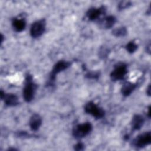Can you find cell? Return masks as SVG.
Returning a JSON list of instances; mask_svg holds the SVG:
<instances>
[{
	"instance_id": "cell-1",
	"label": "cell",
	"mask_w": 151,
	"mask_h": 151,
	"mask_svg": "<svg viewBox=\"0 0 151 151\" xmlns=\"http://www.w3.org/2000/svg\"><path fill=\"white\" fill-rule=\"evenodd\" d=\"M36 89L37 85L32 81V76L30 74H27L23 88V98L26 102H30L33 100Z\"/></svg>"
},
{
	"instance_id": "cell-2",
	"label": "cell",
	"mask_w": 151,
	"mask_h": 151,
	"mask_svg": "<svg viewBox=\"0 0 151 151\" xmlns=\"http://www.w3.org/2000/svg\"><path fill=\"white\" fill-rule=\"evenodd\" d=\"M71 65V63L65 60H60L58 61L54 66L52 70H51V72L50 74L49 77V81L48 84L50 86H52L53 84L55 82L56 75L58 74L61 71H63V70L67 69Z\"/></svg>"
},
{
	"instance_id": "cell-3",
	"label": "cell",
	"mask_w": 151,
	"mask_h": 151,
	"mask_svg": "<svg viewBox=\"0 0 151 151\" xmlns=\"http://www.w3.org/2000/svg\"><path fill=\"white\" fill-rule=\"evenodd\" d=\"M92 125L89 122L79 124L76 126L72 131L73 136L76 139H80L86 136L92 130Z\"/></svg>"
},
{
	"instance_id": "cell-4",
	"label": "cell",
	"mask_w": 151,
	"mask_h": 151,
	"mask_svg": "<svg viewBox=\"0 0 151 151\" xmlns=\"http://www.w3.org/2000/svg\"><path fill=\"white\" fill-rule=\"evenodd\" d=\"M85 112L97 119H101L104 116V110L93 101H89L84 106Z\"/></svg>"
},
{
	"instance_id": "cell-5",
	"label": "cell",
	"mask_w": 151,
	"mask_h": 151,
	"mask_svg": "<svg viewBox=\"0 0 151 151\" xmlns=\"http://www.w3.org/2000/svg\"><path fill=\"white\" fill-rule=\"evenodd\" d=\"M46 22L45 19L38 20L31 25L30 28V35L32 38H36L41 36L45 30Z\"/></svg>"
},
{
	"instance_id": "cell-6",
	"label": "cell",
	"mask_w": 151,
	"mask_h": 151,
	"mask_svg": "<svg viewBox=\"0 0 151 151\" xmlns=\"http://www.w3.org/2000/svg\"><path fill=\"white\" fill-rule=\"evenodd\" d=\"M127 73V66L124 63H119L115 65L110 73V77L113 81L120 80L124 78Z\"/></svg>"
},
{
	"instance_id": "cell-7",
	"label": "cell",
	"mask_w": 151,
	"mask_h": 151,
	"mask_svg": "<svg viewBox=\"0 0 151 151\" xmlns=\"http://www.w3.org/2000/svg\"><path fill=\"white\" fill-rule=\"evenodd\" d=\"M151 142V133L150 132H145L136 136L132 141V145L137 148H142L149 145Z\"/></svg>"
},
{
	"instance_id": "cell-8",
	"label": "cell",
	"mask_w": 151,
	"mask_h": 151,
	"mask_svg": "<svg viewBox=\"0 0 151 151\" xmlns=\"http://www.w3.org/2000/svg\"><path fill=\"white\" fill-rule=\"evenodd\" d=\"M1 99L4 100V103L7 106H15L19 104L18 99L14 94H6L1 91Z\"/></svg>"
},
{
	"instance_id": "cell-9",
	"label": "cell",
	"mask_w": 151,
	"mask_h": 151,
	"mask_svg": "<svg viewBox=\"0 0 151 151\" xmlns=\"http://www.w3.org/2000/svg\"><path fill=\"white\" fill-rule=\"evenodd\" d=\"M106 8L104 6L100 8H91L87 12L86 15L90 21H94L98 19L100 15L105 14Z\"/></svg>"
},
{
	"instance_id": "cell-10",
	"label": "cell",
	"mask_w": 151,
	"mask_h": 151,
	"mask_svg": "<svg viewBox=\"0 0 151 151\" xmlns=\"http://www.w3.org/2000/svg\"><path fill=\"white\" fill-rule=\"evenodd\" d=\"M116 22L114 16L109 15L105 17L99 21V25L102 29H109L111 28Z\"/></svg>"
},
{
	"instance_id": "cell-11",
	"label": "cell",
	"mask_w": 151,
	"mask_h": 151,
	"mask_svg": "<svg viewBox=\"0 0 151 151\" xmlns=\"http://www.w3.org/2000/svg\"><path fill=\"white\" fill-rule=\"evenodd\" d=\"M136 86L137 85L134 83L129 81L124 82L121 88V93L122 95L124 97L129 96L135 90Z\"/></svg>"
},
{
	"instance_id": "cell-12",
	"label": "cell",
	"mask_w": 151,
	"mask_h": 151,
	"mask_svg": "<svg viewBox=\"0 0 151 151\" xmlns=\"http://www.w3.org/2000/svg\"><path fill=\"white\" fill-rule=\"evenodd\" d=\"M29 127L33 131H37L42 124V119L38 114H34L29 120Z\"/></svg>"
},
{
	"instance_id": "cell-13",
	"label": "cell",
	"mask_w": 151,
	"mask_h": 151,
	"mask_svg": "<svg viewBox=\"0 0 151 151\" xmlns=\"http://www.w3.org/2000/svg\"><path fill=\"white\" fill-rule=\"evenodd\" d=\"M144 124V118L139 114L134 115L132 120V128L133 130H139Z\"/></svg>"
},
{
	"instance_id": "cell-14",
	"label": "cell",
	"mask_w": 151,
	"mask_h": 151,
	"mask_svg": "<svg viewBox=\"0 0 151 151\" xmlns=\"http://www.w3.org/2000/svg\"><path fill=\"white\" fill-rule=\"evenodd\" d=\"M12 25L16 32H21L25 28L26 22L24 19L14 18L12 20Z\"/></svg>"
},
{
	"instance_id": "cell-15",
	"label": "cell",
	"mask_w": 151,
	"mask_h": 151,
	"mask_svg": "<svg viewBox=\"0 0 151 151\" xmlns=\"http://www.w3.org/2000/svg\"><path fill=\"white\" fill-rule=\"evenodd\" d=\"M127 33V29L124 27H120L116 28L112 31V34L113 35L117 37H124Z\"/></svg>"
},
{
	"instance_id": "cell-16",
	"label": "cell",
	"mask_w": 151,
	"mask_h": 151,
	"mask_svg": "<svg viewBox=\"0 0 151 151\" xmlns=\"http://www.w3.org/2000/svg\"><path fill=\"white\" fill-rule=\"evenodd\" d=\"M137 45L136 44V42L133 41H130L126 45V50L129 52V53H133L137 49Z\"/></svg>"
},
{
	"instance_id": "cell-17",
	"label": "cell",
	"mask_w": 151,
	"mask_h": 151,
	"mask_svg": "<svg viewBox=\"0 0 151 151\" xmlns=\"http://www.w3.org/2000/svg\"><path fill=\"white\" fill-rule=\"evenodd\" d=\"M109 49L106 47H101L99 51V56L102 58H106L109 52Z\"/></svg>"
},
{
	"instance_id": "cell-18",
	"label": "cell",
	"mask_w": 151,
	"mask_h": 151,
	"mask_svg": "<svg viewBox=\"0 0 151 151\" xmlns=\"http://www.w3.org/2000/svg\"><path fill=\"white\" fill-rule=\"evenodd\" d=\"M100 76L99 72H94V71H91L88 72L86 74V77L89 79H97Z\"/></svg>"
},
{
	"instance_id": "cell-19",
	"label": "cell",
	"mask_w": 151,
	"mask_h": 151,
	"mask_svg": "<svg viewBox=\"0 0 151 151\" xmlns=\"http://www.w3.org/2000/svg\"><path fill=\"white\" fill-rule=\"evenodd\" d=\"M132 5V3L129 1H122L118 5V8L119 10H122L129 8Z\"/></svg>"
},
{
	"instance_id": "cell-20",
	"label": "cell",
	"mask_w": 151,
	"mask_h": 151,
	"mask_svg": "<svg viewBox=\"0 0 151 151\" xmlns=\"http://www.w3.org/2000/svg\"><path fill=\"white\" fill-rule=\"evenodd\" d=\"M74 149L76 150H83L84 149V145L81 142H78L77 144H76L74 146Z\"/></svg>"
},
{
	"instance_id": "cell-21",
	"label": "cell",
	"mask_w": 151,
	"mask_h": 151,
	"mask_svg": "<svg viewBox=\"0 0 151 151\" xmlns=\"http://www.w3.org/2000/svg\"><path fill=\"white\" fill-rule=\"evenodd\" d=\"M16 136L18 137H29L30 135L26 132H17Z\"/></svg>"
},
{
	"instance_id": "cell-22",
	"label": "cell",
	"mask_w": 151,
	"mask_h": 151,
	"mask_svg": "<svg viewBox=\"0 0 151 151\" xmlns=\"http://www.w3.org/2000/svg\"><path fill=\"white\" fill-rule=\"evenodd\" d=\"M146 93L147 94L148 96H150V85H149V86H148V87L147 88Z\"/></svg>"
}]
</instances>
